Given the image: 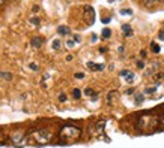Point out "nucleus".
<instances>
[{
	"label": "nucleus",
	"mask_w": 164,
	"mask_h": 148,
	"mask_svg": "<svg viewBox=\"0 0 164 148\" xmlns=\"http://www.w3.org/2000/svg\"><path fill=\"white\" fill-rule=\"evenodd\" d=\"M30 23H32V24H39V18H32Z\"/></svg>",
	"instance_id": "nucleus-22"
},
{
	"label": "nucleus",
	"mask_w": 164,
	"mask_h": 148,
	"mask_svg": "<svg viewBox=\"0 0 164 148\" xmlns=\"http://www.w3.org/2000/svg\"><path fill=\"white\" fill-rule=\"evenodd\" d=\"M151 49H152V53L158 54L160 53V45H158V43H155V42H152L151 43Z\"/></svg>",
	"instance_id": "nucleus-13"
},
{
	"label": "nucleus",
	"mask_w": 164,
	"mask_h": 148,
	"mask_svg": "<svg viewBox=\"0 0 164 148\" xmlns=\"http://www.w3.org/2000/svg\"><path fill=\"white\" fill-rule=\"evenodd\" d=\"M42 45H44V38L35 36V38L32 39V47H33V48H41Z\"/></svg>",
	"instance_id": "nucleus-7"
},
{
	"label": "nucleus",
	"mask_w": 164,
	"mask_h": 148,
	"mask_svg": "<svg viewBox=\"0 0 164 148\" xmlns=\"http://www.w3.org/2000/svg\"><path fill=\"white\" fill-rule=\"evenodd\" d=\"M160 2H163V3H164V0H160Z\"/></svg>",
	"instance_id": "nucleus-31"
},
{
	"label": "nucleus",
	"mask_w": 164,
	"mask_h": 148,
	"mask_svg": "<svg viewBox=\"0 0 164 148\" xmlns=\"http://www.w3.org/2000/svg\"><path fill=\"white\" fill-rule=\"evenodd\" d=\"M75 78H80V79H81V78H84V73H81V72L75 73Z\"/></svg>",
	"instance_id": "nucleus-23"
},
{
	"label": "nucleus",
	"mask_w": 164,
	"mask_h": 148,
	"mask_svg": "<svg viewBox=\"0 0 164 148\" xmlns=\"http://www.w3.org/2000/svg\"><path fill=\"white\" fill-rule=\"evenodd\" d=\"M81 136V129L77 127L74 124H65L60 127L59 132V139L63 142H72L75 139H79Z\"/></svg>",
	"instance_id": "nucleus-2"
},
{
	"label": "nucleus",
	"mask_w": 164,
	"mask_h": 148,
	"mask_svg": "<svg viewBox=\"0 0 164 148\" xmlns=\"http://www.w3.org/2000/svg\"><path fill=\"white\" fill-rule=\"evenodd\" d=\"M11 141H12L14 145L21 147V145L26 144V136H23V133H20V132H15V133L11 136Z\"/></svg>",
	"instance_id": "nucleus-5"
},
{
	"label": "nucleus",
	"mask_w": 164,
	"mask_h": 148,
	"mask_svg": "<svg viewBox=\"0 0 164 148\" xmlns=\"http://www.w3.org/2000/svg\"><path fill=\"white\" fill-rule=\"evenodd\" d=\"M0 76L6 78V79H11V75H9V73H3V72H0Z\"/></svg>",
	"instance_id": "nucleus-21"
},
{
	"label": "nucleus",
	"mask_w": 164,
	"mask_h": 148,
	"mask_svg": "<svg viewBox=\"0 0 164 148\" xmlns=\"http://www.w3.org/2000/svg\"><path fill=\"white\" fill-rule=\"evenodd\" d=\"M60 48H62V43H60V40H54L53 42V49H60Z\"/></svg>",
	"instance_id": "nucleus-17"
},
{
	"label": "nucleus",
	"mask_w": 164,
	"mask_h": 148,
	"mask_svg": "<svg viewBox=\"0 0 164 148\" xmlns=\"http://www.w3.org/2000/svg\"><path fill=\"white\" fill-rule=\"evenodd\" d=\"M160 124L164 127V115H161V117H160Z\"/></svg>",
	"instance_id": "nucleus-25"
},
{
	"label": "nucleus",
	"mask_w": 164,
	"mask_h": 148,
	"mask_svg": "<svg viewBox=\"0 0 164 148\" xmlns=\"http://www.w3.org/2000/svg\"><path fill=\"white\" fill-rule=\"evenodd\" d=\"M137 66H139L140 69H143V67H145V64H143V62H137Z\"/></svg>",
	"instance_id": "nucleus-27"
},
{
	"label": "nucleus",
	"mask_w": 164,
	"mask_h": 148,
	"mask_svg": "<svg viewBox=\"0 0 164 148\" xmlns=\"http://www.w3.org/2000/svg\"><path fill=\"white\" fill-rule=\"evenodd\" d=\"M110 21V18H108V16H107V18H102V23H104V24H107Z\"/></svg>",
	"instance_id": "nucleus-29"
},
{
	"label": "nucleus",
	"mask_w": 164,
	"mask_h": 148,
	"mask_svg": "<svg viewBox=\"0 0 164 148\" xmlns=\"http://www.w3.org/2000/svg\"><path fill=\"white\" fill-rule=\"evenodd\" d=\"M30 67H32V71H38V66H36L35 63H32V64H30Z\"/></svg>",
	"instance_id": "nucleus-24"
},
{
	"label": "nucleus",
	"mask_w": 164,
	"mask_h": 148,
	"mask_svg": "<svg viewBox=\"0 0 164 148\" xmlns=\"http://www.w3.org/2000/svg\"><path fill=\"white\" fill-rule=\"evenodd\" d=\"M160 39H163V40H164V30H161V32H160Z\"/></svg>",
	"instance_id": "nucleus-28"
},
{
	"label": "nucleus",
	"mask_w": 164,
	"mask_h": 148,
	"mask_svg": "<svg viewBox=\"0 0 164 148\" xmlns=\"http://www.w3.org/2000/svg\"><path fill=\"white\" fill-rule=\"evenodd\" d=\"M111 36V30L110 29H104V30H102V38H104V39H108Z\"/></svg>",
	"instance_id": "nucleus-14"
},
{
	"label": "nucleus",
	"mask_w": 164,
	"mask_h": 148,
	"mask_svg": "<svg viewBox=\"0 0 164 148\" xmlns=\"http://www.w3.org/2000/svg\"><path fill=\"white\" fill-rule=\"evenodd\" d=\"M3 3H5V0H0V6H3Z\"/></svg>",
	"instance_id": "nucleus-30"
},
{
	"label": "nucleus",
	"mask_w": 164,
	"mask_h": 148,
	"mask_svg": "<svg viewBox=\"0 0 164 148\" xmlns=\"http://www.w3.org/2000/svg\"><path fill=\"white\" fill-rule=\"evenodd\" d=\"M72 97H74V99H80V97H81V93H80L79 88H74V90H72Z\"/></svg>",
	"instance_id": "nucleus-15"
},
{
	"label": "nucleus",
	"mask_w": 164,
	"mask_h": 148,
	"mask_svg": "<svg viewBox=\"0 0 164 148\" xmlns=\"http://www.w3.org/2000/svg\"><path fill=\"white\" fill-rule=\"evenodd\" d=\"M122 32H124V36H133V29H131V25L129 24H124L122 25Z\"/></svg>",
	"instance_id": "nucleus-8"
},
{
	"label": "nucleus",
	"mask_w": 164,
	"mask_h": 148,
	"mask_svg": "<svg viewBox=\"0 0 164 148\" xmlns=\"http://www.w3.org/2000/svg\"><path fill=\"white\" fill-rule=\"evenodd\" d=\"M88 67L90 69V71H102V69H104V64H97V63L89 62L88 63Z\"/></svg>",
	"instance_id": "nucleus-10"
},
{
	"label": "nucleus",
	"mask_w": 164,
	"mask_h": 148,
	"mask_svg": "<svg viewBox=\"0 0 164 148\" xmlns=\"http://www.w3.org/2000/svg\"><path fill=\"white\" fill-rule=\"evenodd\" d=\"M66 43H68V47H69V48H72V47H74V42H72V40H68Z\"/></svg>",
	"instance_id": "nucleus-26"
},
{
	"label": "nucleus",
	"mask_w": 164,
	"mask_h": 148,
	"mask_svg": "<svg viewBox=\"0 0 164 148\" xmlns=\"http://www.w3.org/2000/svg\"><path fill=\"white\" fill-rule=\"evenodd\" d=\"M136 102H137V103H142V102H143V94H139V96H137V97H136Z\"/></svg>",
	"instance_id": "nucleus-19"
},
{
	"label": "nucleus",
	"mask_w": 164,
	"mask_h": 148,
	"mask_svg": "<svg viewBox=\"0 0 164 148\" xmlns=\"http://www.w3.org/2000/svg\"><path fill=\"white\" fill-rule=\"evenodd\" d=\"M115 96H116V91H110L108 93V96H107V100H108V103H111L115 100Z\"/></svg>",
	"instance_id": "nucleus-16"
},
{
	"label": "nucleus",
	"mask_w": 164,
	"mask_h": 148,
	"mask_svg": "<svg viewBox=\"0 0 164 148\" xmlns=\"http://www.w3.org/2000/svg\"><path fill=\"white\" fill-rule=\"evenodd\" d=\"M84 94L88 96V97H92V99H97L98 97V93H95L92 88H86L84 90Z\"/></svg>",
	"instance_id": "nucleus-12"
},
{
	"label": "nucleus",
	"mask_w": 164,
	"mask_h": 148,
	"mask_svg": "<svg viewBox=\"0 0 164 148\" xmlns=\"http://www.w3.org/2000/svg\"><path fill=\"white\" fill-rule=\"evenodd\" d=\"M57 33L62 34V36H66V34L71 33V30H69V27H68V25H60V27L57 29Z\"/></svg>",
	"instance_id": "nucleus-9"
},
{
	"label": "nucleus",
	"mask_w": 164,
	"mask_h": 148,
	"mask_svg": "<svg viewBox=\"0 0 164 148\" xmlns=\"http://www.w3.org/2000/svg\"><path fill=\"white\" fill-rule=\"evenodd\" d=\"M142 3H143L145 6H148V8H152V6H155V5H158L160 0H142Z\"/></svg>",
	"instance_id": "nucleus-11"
},
{
	"label": "nucleus",
	"mask_w": 164,
	"mask_h": 148,
	"mask_svg": "<svg viewBox=\"0 0 164 148\" xmlns=\"http://www.w3.org/2000/svg\"><path fill=\"white\" fill-rule=\"evenodd\" d=\"M83 14H84V20L86 23H88L89 25L93 24V20H95V11H93V8L92 6H83Z\"/></svg>",
	"instance_id": "nucleus-4"
},
{
	"label": "nucleus",
	"mask_w": 164,
	"mask_h": 148,
	"mask_svg": "<svg viewBox=\"0 0 164 148\" xmlns=\"http://www.w3.org/2000/svg\"><path fill=\"white\" fill-rule=\"evenodd\" d=\"M59 100H60V102H65V100H66V96H65L63 93H62V94H59Z\"/></svg>",
	"instance_id": "nucleus-20"
},
{
	"label": "nucleus",
	"mask_w": 164,
	"mask_h": 148,
	"mask_svg": "<svg viewBox=\"0 0 164 148\" xmlns=\"http://www.w3.org/2000/svg\"><path fill=\"white\" fill-rule=\"evenodd\" d=\"M120 76H122V78H125V81L126 82H129V84H131V82H134V73L133 72H129V71H122V72H120Z\"/></svg>",
	"instance_id": "nucleus-6"
},
{
	"label": "nucleus",
	"mask_w": 164,
	"mask_h": 148,
	"mask_svg": "<svg viewBox=\"0 0 164 148\" xmlns=\"http://www.w3.org/2000/svg\"><path fill=\"white\" fill-rule=\"evenodd\" d=\"M120 14H122V15H131L133 11L131 9H122V11H120Z\"/></svg>",
	"instance_id": "nucleus-18"
},
{
	"label": "nucleus",
	"mask_w": 164,
	"mask_h": 148,
	"mask_svg": "<svg viewBox=\"0 0 164 148\" xmlns=\"http://www.w3.org/2000/svg\"><path fill=\"white\" fill-rule=\"evenodd\" d=\"M160 124V118H157L152 114H140L137 117V124L136 127L142 130V132H151L155 127H158Z\"/></svg>",
	"instance_id": "nucleus-1"
},
{
	"label": "nucleus",
	"mask_w": 164,
	"mask_h": 148,
	"mask_svg": "<svg viewBox=\"0 0 164 148\" xmlns=\"http://www.w3.org/2000/svg\"><path fill=\"white\" fill-rule=\"evenodd\" d=\"M30 138L33 139V142L36 144H48L53 139V133L51 130H48L47 127H39V129H33L30 132Z\"/></svg>",
	"instance_id": "nucleus-3"
}]
</instances>
